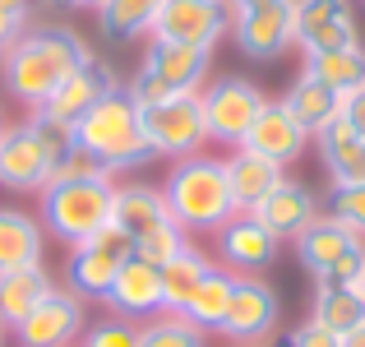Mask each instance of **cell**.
I'll return each mask as SVG.
<instances>
[{"mask_svg": "<svg viewBox=\"0 0 365 347\" xmlns=\"http://www.w3.org/2000/svg\"><path fill=\"white\" fill-rule=\"evenodd\" d=\"M232 287H236V273H232V268H222V264H213L204 273V283H199V292L190 296V306L180 315H185L195 329L217 333V329H222V320H227V306H232Z\"/></svg>", "mask_w": 365, "mask_h": 347, "instance_id": "26", "label": "cell"}, {"mask_svg": "<svg viewBox=\"0 0 365 347\" xmlns=\"http://www.w3.org/2000/svg\"><path fill=\"white\" fill-rule=\"evenodd\" d=\"M125 259H134V241L125 236L120 227H102L93 231L88 241L70 246V259H65V287L74 296H107L111 278L125 268Z\"/></svg>", "mask_w": 365, "mask_h": 347, "instance_id": "9", "label": "cell"}, {"mask_svg": "<svg viewBox=\"0 0 365 347\" xmlns=\"http://www.w3.org/2000/svg\"><path fill=\"white\" fill-rule=\"evenodd\" d=\"M56 283L42 264H24V268H5L0 273V324L19 329L28 315L42 306V296H51Z\"/></svg>", "mask_w": 365, "mask_h": 347, "instance_id": "22", "label": "cell"}, {"mask_svg": "<svg viewBox=\"0 0 365 347\" xmlns=\"http://www.w3.org/2000/svg\"><path fill=\"white\" fill-rule=\"evenodd\" d=\"M208 65H213V51L208 46H185V42H158L153 37L148 51H143L139 79L130 84V98L139 107L162 98H176V93H199Z\"/></svg>", "mask_w": 365, "mask_h": 347, "instance_id": "6", "label": "cell"}, {"mask_svg": "<svg viewBox=\"0 0 365 347\" xmlns=\"http://www.w3.org/2000/svg\"><path fill=\"white\" fill-rule=\"evenodd\" d=\"M14 333L24 347H74V338L83 333V301L70 287H56Z\"/></svg>", "mask_w": 365, "mask_h": 347, "instance_id": "16", "label": "cell"}, {"mask_svg": "<svg viewBox=\"0 0 365 347\" xmlns=\"http://www.w3.org/2000/svg\"><path fill=\"white\" fill-rule=\"evenodd\" d=\"M42 264V227L24 208H0V273Z\"/></svg>", "mask_w": 365, "mask_h": 347, "instance_id": "27", "label": "cell"}, {"mask_svg": "<svg viewBox=\"0 0 365 347\" xmlns=\"http://www.w3.org/2000/svg\"><path fill=\"white\" fill-rule=\"evenodd\" d=\"M61 162L51 158L33 125H5L0 134V186L5 190H46Z\"/></svg>", "mask_w": 365, "mask_h": 347, "instance_id": "11", "label": "cell"}, {"mask_svg": "<svg viewBox=\"0 0 365 347\" xmlns=\"http://www.w3.org/2000/svg\"><path fill=\"white\" fill-rule=\"evenodd\" d=\"M227 24H232L227 19V0H162L158 19H153V37L213 51L217 37L227 33Z\"/></svg>", "mask_w": 365, "mask_h": 347, "instance_id": "10", "label": "cell"}, {"mask_svg": "<svg viewBox=\"0 0 365 347\" xmlns=\"http://www.w3.org/2000/svg\"><path fill=\"white\" fill-rule=\"evenodd\" d=\"M338 116L351 125V134H361V139H365V84H361V89H351L347 98H338Z\"/></svg>", "mask_w": 365, "mask_h": 347, "instance_id": "36", "label": "cell"}, {"mask_svg": "<svg viewBox=\"0 0 365 347\" xmlns=\"http://www.w3.org/2000/svg\"><path fill=\"white\" fill-rule=\"evenodd\" d=\"M296 46L305 56L338 51L356 42V14L351 0H296Z\"/></svg>", "mask_w": 365, "mask_h": 347, "instance_id": "15", "label": "cell"}, {"mask_svg": "<svg viewBox=\"0 0 365 347\" xmlns=\"http://www.w3.org/2000/svg\"><path fill=\"white\" fill-rule=\"evenodd\" d=\"M236 347H264V343H236Z\"/></svg>", "mask_w": 365, "mask_h": 347, "instance_id": "43", "label": "cell"}, {"mask_svg": "<svg viewBox=\"0 0 365 347\" xmlns=\"http://www.w3.org/2000/svg\"><path fill=\"white\" fill-rule=\"evenodd\" d=\"M79 347H139V324L130 320H102L93 329H83Z\"/></svg>", "mask_w": 365, "mask_h": 347, "instance_id": "35", "label": "cell"}, {"mask_svg": "<svg viewBox=\"0 0 365 347\" xmlns=\"http://www.w3.org/2000/svg\"><path fill=\"white\" fill-rule=\"evenodd\" d=\"M361 292H365V273H361Z\"/></svg>", "mask_w": 365, "mask_h": 347, "instance_id": "46", "label": "cell"}, {"mask_svg": "<svg viewBox=\"0 0 365 347\" xmlns=\"http://www.w3.org/2000/svg\"><path fill=\"white\" fill-rule=\"evenodd\" d=\"M162 199H167L171 223L180 231H217L241 213L232 199V186H227L222 158H204V153L180 158L171 167V176L162 181Z\"/></svg>", "mask_w": 365, "mask_h": 347, "instance_id": "3", "label": "cell"}, {"mask_svg": "<svg viewBox=\"0 0 365 347\" xmlns=\"http://www.w3.org/2000/svg\"><path fill=\"white\" fill-rule=\"evenodd\" d=\"M282 107H287V116H292V121L301 125L305 134H319L324 125L338 116V93L324 89V84H319V79H310V74H301V79L287 89Z\"/></svg>", "mask_w": 365, "mask_h": 347, "instance_id": "29", "label": "cell"}, {"mask_svg": "<svg viewBox=\"0 0 365 347\" xmlns=\"http://www.w3.org/2000/svg\"><path fill=\"white\" fill-rule=\"evenodd\" d=\"M180 250H185V231H180L176 223L171 227H162V231H153V236H143L139 246H134V255L139 259H148V264H167V259H176Z\"/></svg>", "mask_w": 365, "mask_h": 347, "instance_id": "34", "label": "cell"}, {"mask_svg": "<svg viewBox=\"0 0 365 347\" xmlns=\"http://www.w3.org/2000/svg\"><path fill=\"white\" fill-rule=\"evenodd\" d=\"M102 301L111 306L116 320H130V324H148L158 315H167V306H162V268L139 259V255L125 259V268L111 278Z\"/></svg>", "mask_w": 365, "mask_h": 347, "instance_id": "14", "label": "cell"}, {"mask_svg": "<svg viewBox=\"0 0 365 347\" xmlns=\"http://www.w3.org/2000/svg\"><path fill=\"white\" fill-rule=\"evenodd\" d=\"M111 227H120L134 246H139L143 236H153V231L171 227V208H167V199H162V190H153V186H116Z\"/></svg>", "mask_w": 365, "mask_h": 347, "instance_id": "21", "label": "cell"}, {"mask_svg": "<svg viewBox=\"0 0 365 347\" xmlns=\"http://www.w3.org/2000/svg\"><path fill=\"white\" fill-rule=\"evenodd\" d=\"M24 24H28L24 9H0V51H9L24 37Z\"/></svg>", "mask_w": 365, "mask_h": 347, "instance_id": "38", "label": "cell"}, {"mask_svg": "<svg viewBox=\"0 0 365 347\" xmlns=\"http://www.w3.org/2000/svg\"><path fill=\"white\" fill-rule=\"evenodd\" d=\"M296 255L319 287H356L365 273V241L329 213H319L296 236Z\"/></svg>", "mask_w": 365, "mask_h": 347, "instance_id": "5", "label": "cell"}, {"mask_svg": "<svg viewBox=\"0 0 365 347\" xmlns=\"http://www.w3.org/2000/svg\"><path fill=\"white\" fill-rule=\"evenodd\" d=\"M314 324H324L329 333H351V329H361L365 324V292H361V283L356 287H319L314 292V315H310Z\"/></svg>", "mask_w": 365, "mask_h": 347, "instance_id": "30", "label": "cell"}, {"mask_svg": "<svg viewBox=\"0 0 365 347\" xmlns=\"http://www.w3.org/2000/svg\"><path fill=\"white\" fill-rule=\"evenodd\" d=\"M287 347H338V333H329L324 324L305 320L301 329H292V338H287Z\"/></svg>", "mask_w": 365, "mask_h": 347, "instance_id": "37", "label": "cell"}, {"mask_svg": "<svg viewBox=\"0 0 365 347\" xmlns=\"http://www.w3.org/2000/svg\"><path fill=\"white\" fill-rule=\"evenodd\" d=\"M51 5H65V9H93V5H102V0H51Z\"/></svg>", "mask_w": 365, "mask_h": 347, "instance_id": "41", "label": "cell"}, {"mask_svg": "<svg viewBox=\"0 0 365 347\" xmlns=\"http://www.w3.org/2000/svg\"><path fill=\"white\" fill-rule=\"evenodd\" d=\"M329 218L351 227L365 241V186H333L329 190Z\"/></svg>", "mask_w": 365, "mask_h": 347, "instance_id": "33", "label": "cell"}, {"mask_svg": "<svg viewBox=\"0 0 365 347\" xmlns=\"http://www.w3.org/2000/svg\"><path fill=\"white\" fill-rule=\"evenodd\" d=\"M277 315H282V306H277L273 287L259 273H236L232 306H227V320L217 333H227L232 343H264L277 329Z\"/></svg>", "mask_w": 365, "mask_h": 347, "instance_id": "12", "label": "cell"}, {"mask_svg": "<svg viewBox=\"0 0 365 347\" xmlns=\"http://www.w3.org/2000/svg\"><path fill=\"white\" fill-rule=\"evenodd\" d=\"M213 268V259L204 255V250L185 246L176 259H167L162 264V306H167V315H180L190 306V296L199 292V283H204V273Z\"/></svg>", "mask_w": 365, "mask_h": 347, "instance_id": "28", "label": "cell"}, {"mask_svg": "<svg viewBox=\"0 0 365 347\" xmlns=\"http://www.w3.org/2000/svg\"><path fill=\"white\" fill-rule=\"evenodd\" d=\"M310 79H319L324 89H333L338 98H347L351 89L365 84V46L351 42V46H338V51H319V56H305V70Z\"/></svg>", "mask_w": 365, "mask_h": 347, "instance_id": "25", "label": "cell"}, {"mask_svg": "<svg viewBox=\"0 0 365 347\" xmlns=\"http://www.w3.org/2000/svg\"><path fill=\"white\" fill-rule=\"evenodd\" d=\"M338 347H365V324H361V329H351V333H342Z\"/></svg>", "mask_w": 365, "mask_h": 347, "instance_id": "39", "label": "cell"}, {"mask_svg": "<svg viewBox=\"0 0 365 347\" xmlns=\"http://www.w3.org/2000/svg\"><path fill=\"white\" fill-rule=\"evenodd\" d=\"M139 347H208L204 329L185 320V315H158V320L139 324Z\"/></svg>", "mask_w": 365, "mask_h": 347, "instance_id": "32", "label": "cell"}, {"mask_svg": "<svg viewBox=\"0 0 365 347\" xmlns=\"http://www.w3.org/2000/svg\"><path fill=\"white\" fill-rule=\"evenodd\" d=\"M111 84H120V79H116V74H111L102 61H88V65H79V70H74L70 79H65L61 89L51 93V102H46L42 111H56V116H65V121H79V116L88 111L93 102H98L102 93L111 89Z\"/></svg>", "mask_w": 365, "mask_h": 347, "instance_id": "24", "label": "cell"}, {"mask_svg": "<svg viewBox=\"0 0 365 347\" xmlns=\"http://www.w3.org/2000/svg\"><path fill=\"white\" fill-rule=\"evenodd\" d=\"M0 134H5V111H0Z\"/></svg>", "mask_w": 365, "mask_h": 347, "instance_id": "44", "label": "cell"}, {"mask_svg": "<svg viewBox=\"0 0 365 347\" xmlns=\"http://www.w3.org/2000/svg\"><path fill=\"white\" fill-rule=\"evenodd\" d=\"M111 199H116V181L107 171L51 176V186L42 190V223L56 241L79 246L111 223Z\"/></svg>", "mask_w": 365, "mask_h": 347, "instance_id": "4", "label": "cell"}, {"mask_svg": "<svg viewBox=\"0 0 365 347\" xmlns=\"http://www.w3.org/2000/svg\"><path fill=\"white\" fill-rule=\"evenodd\" d=\"M0 9H24L28 14V0H0Z\"/></svg>", "mask_w": 365, "mask_h": 347, "instance_id": "42", "label": "cell"}, {"mask_svg": "<svg viewBox=\"0 0 365 347\" xmlns=\"http://www.w3.org/2000/svg\"><path fill=\"white\" fill-rule=\"evenodd\" d=\"M222 167H227V186H232V199H236L241 213H250V208L282 181V167H277L273 158H264V153L245 149V144L232 153V158H222Z\"/></svg>", "mask_w": 365, "mask_h": 347, "instance_id": "23", "label": "cell"}, {"mask_svg": "<svg viewBox=\"0 0 365 347\" xmlns=\"http://www.w3.org/2000/svg\"><path fill=\"white\" fill-rule=\"evenodd\" d=\"M139 121H143V139H148L153 158L162 153V158L180 162V158H195L208 144L199 93H176V98L148 102V107H139Z\"/></svg>", "mask_w": 365, "mask_h": 347, "instance_id": "7", "label": "cell"}, {"mask_svg": "<svg viewBox=\"0 0 365 347\" xmlns=\"http://www.w3.org/2000/svg\"><path fill=\"white\" fill-rule=\"evenodd\" d=\"M74 149L88 153L107 176L134 171V167H143V162L153 158L148 139H143L139 102L130 98L125 84H111V89L74 121Z\"/></svg>", "mask_w": 365, "mask_h": 347, "instance_id": "2", "label": "cell"}, {"mask_svg": "<svg viewBox=\"0 0 365 347\" xmlns=\"http://www.w3.org/2000/svg\"><path fill=\"white\" fill-rule=\"evenodd\" d=\"M232 14H245V9H259V5H273V0H227Z\"/></svg>", "mask_w": 365, "mask_h": 347, "instance_id": "40", "label": "cell"}, {"mask_svg": "<svg viewBox=\"0 0 365 347\" xmlns=\"http://www.w3.org/2000/svg\"><path fill=\"white\" fill-rule=\"evenodd\" d=\"M310 139H314V149H319V162L333 176V186H365V139L351 134V125L342 121V116H333Z\"/></svg>", "mask_w": 365, "mask_h": 347, "instance_id": "20", "label": "cell"}, {"mask_svg": "<svg viewBox=\"0 0 365 347\" xmlns=\"http://www.w3.org/2000/svg\"><path fill=\"white\" fill-rule=\"evenodd\" d=\"M199 102H204V130L208 139L217 144H232V149H241L250 125H255V116L264 111V93H259V84L241 79V74H222V79H213L208 89H199Z\"/></svg>", "mask_w": 365, "mask_h": 347, "instance_id": "8", "label": "cell"}, {"mask_svg": "<svg viewBox=\"0 0 365 347\" xmlns=\"http://www.w3.org/2000/svg\"><path fill=\"white\" fill-rule=\"evenodd\" d=\"M88 61L93 51L74 28H37L5 51V84L28 111H42L51 93Z\"/></svg>", "mask_w": 365, "mask_h": 347, "instance_id": "1", "label": "cell"}, {"mask_svg": "<svg viewBox=\"0 0 365 347\" xmlns=\"http://www.w3.org/2000/svg\"><path fill=\"white\" fill-rule=\"evenodd\" d=\"M296 0H273V5H259V9H245V14H232V33H236V46L250 61H277L287 46L296 42Z\"/></svg>", "mask_w": 365, "mask_h": 347, "instance_id": "13", "label": "cell"}, {"mask_svg": "<svg viewBox=\"0 0 365 347\" xmlns=\"http://www.w3.org/2000/svg\"><path fill=\"white\" fill-rule=\"evenodd\" d=\"M0 347H5V324H0Z\"/></svg>", "mask_w": 365, "mask_h": 347, "instance_id": "45", "label": "cell"}, {"mask_svg": "<svg viewBox=\"0 0 365 347\" xmlns=\"http://www.w3.org/2000/svg\"><path fill=\"white\" fill-rule=\"evenodd\" d=\"M250 213H255L259 223L273 231L277 241H296L305 227L314 223V218H319V199H314L310 186H301V181H287V176H282L255 208H250Z\"/></svg>", "mask_w": 365, "mask_h": 347, "instance_id": "18", "label": "cell"}, {"mask_svg": "<svg viewBox=\"0 0 365 347\" xmlns=\"http://www.w3.org/2000/svg\"><path fill=\"white\" fill-rule=\"evenodd\" d=\"M277 250H282V241L255 213H236L232 223L217 227V259L232 273H259V268H268L277 259Z\"/></svg>", "mask_w": 365, "mask_h": 347, "instance_id": "17", "label": "cell"}, {"mask_svg": "<svg viewBox=\"0 0 365 347\" xmlns=\"http://www.w3.org/2000/svg\"><path fill=\"white\" fill-rule=\"evenodd\" d=\"M305 144H310V134L301 130V125L287 116L282 102H264V111L255 116V125H250L245 134V149L264 153V158H273L277 167H287V162H296L305 153Z\"/></svg>", "mask_w": 365, "mask_h": 347, "instance_id": "19", "label": "cell"}, {"mask_svg": "<svg viewBox=\"0 0 365 347\" xmlns=\"http://www.w3.org/2000/svg\"><path fill=\"white\" fill-rule=\"evenodd\" d=\"M158 9H162V0H102L98 24L111 42H130V37H139V33H153Z\"/></svg>", "mask_w": 365, "mask_h": 347, "instance_id": "31", "label": "cell"}]
</instances>
